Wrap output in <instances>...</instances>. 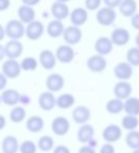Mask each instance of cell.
Returning a JSON list of instances; mask_svg holds the SVG:
<instances>
[{"label":"cell","instance_id":"41","mask_svg":"<svg viewBox=\"0 0 139 153\" xmlns=\"http://www.w3.org/2000/svg\"><path fill=\"white\" fill-rule=\"evenodd\" d=\"M53 153H71V150L65 145H58L56 147H54Z\"/></svg>","mask_w":139,"mask_h":153},{"label":"cell","instance_id":"25","mask_svg":"<svg viewBox=\"0 0 139 153\" xmlns=\"http://www.w3.org/2000/svg\"><path fill=\"white\" fill-rule=\"evenodd\" d=\"M18 17H19V20L23 24L24 23L29 24L32 21H35V12L33 10V7H30V6H27V5H21L18 8Z\"/></svg>","mask_w":139,"mask_h":153},{"label":"cell","instance_id":"35","mask_svg":"<svg viewBox=\"0 0 139 153\" xmlns=\"http://www.w3.org/2000/svg\"><path fill=\"white\" fill-rule=\"evenodd\" d=\"M127 62L132 67H139V48L133 47L127 52Z\"/></svg>","mask_w":139,"mask_h":153},{"label":"cell","instance_id":"23","mask_svg":"<svg viewBox=\"0 0 139 153\" xmlns=\"http://www.w3.org/2000/svg\"><path fill=\"white\" fill-rule=\"evenodd\" d=\"M51 13H52L53 17L55 20H63L70 15V8L67 5V3H63V2H54L51 6Z\"/></svg>","mask_w":139,"mask_h":153},{"label":"cell","instance_id":"27","mask_svg":"<svg viewBox=\"0 0 139 153\" xmlns=\"http://www.w3.org/2000/svg\"><path fill=\"white\" fill-rule=\"evenodd\" d=\"M119 12L124 17H133L137 10V3L135 0H123L118 5Z\"/></svg>","mask_w":139,"mask_h":153},{"label":"cell","instance_id":"51","mask_svg":"<svg viewBox=\"0 0 139 153\" xmlns=\"http://www.w3.org/2000/svg\"><path fill=\"white\" fill-rule=\"evenodd\" d=\"M135 43H136V45H137V48H139V32L137 33V36H136V38H135Z\"/></svg>","mask_w":139,"mask_h":153},{"label":"cell","instance_id":"34","mask_svg":"<svg viewBox=\"0 0 139 153\" xmlns=\"http://www.w3.org/2000/svg\"><path fill=\"white\" fill-rule=\"evenodd\" d=\"M125 141L128 147L131 148L132 150L139 149V131L138 130L128 131Z\"/></svg>","mask_w":139,"mask_h":153},{"label":"cell","instance_id":"8","mask_svg":"<svg viewBox=\"0 0 139 153\" xmlns=\"http://www.w3.org/2000/svg\"><path fill=\"white\" fill-rule=\"evenodd\" d=\"M4 53L8 59H17L23 53V44L20 41H8L4 46Z\"/></svg>","mask_w":139,"mask_h":153},{"label":"cell","instance_id":"2","mask_svg":"<svg viewBox=\"0 0 139 153\" xmlns=\"http://www.w3.org/2000/svg\"><path fill=\"white\" fill-rule=\"evenodd\" d=\"M123 137V128L117 124H109L103 129L102 137L106 143L113 144L118 142Z\"/></svg>","mask_w":139,"mask_h":153},{"label":"cell","instance_id":"20","mask_svg":"<svg viewBox=\"0 0 139 153\" xmlns=\"http://www.w3.org/2000/svg\"><path fill=\"white\" fill-rule=\"evenodd\" d=\"M71 22L74 26L80 27L82 26L84 23H86L87 18H88V14H87V10L83 7H76L72 10L70 14Z\"/></svg>","mask_w":139,"mask_h":153},{"label":"cell","instance_id":"55","mask_svg":"<svg viewBox=\"0 0 139 153\" xmlns=\"http://www.w3.org/2000/svg\"><path fill=\"white\" fill-rule=\"evenodd\" d=\"M0 153H2V152H0Z\"/></svg>","mask_w":139,"mask_h":153},{"label":"cell","instance_id":"50","mask_svg":"<svg viewBox=\"0 0 139 153\" xmlns=\"http://www.w3.org/2000/svg\"><path fill=\"white\" fill-rule=\"evenodd\" d=\"M4 36H5V29H4L3 25L0 24V42L3 40Z\"/></svg>","mask_w":139,"mask_h":153},{"label":"cell","instance_id":"5","mask_svg":"<svg viewBox=\"0 0 139 153\" xmlns=\"http://www.w3.org/2000/svg\"><path fill=\"white\" fill-rule=\"evenodd\" d=\"M116 19V13L113 8L102 7L97 13V21L102 26H110Z\"/></svg>","mask_w":139,"mask_h":153},{"label":"cell","instance_id":"11","mask_svg":"<svg viewBox=\"0 0 139 153\" xmlns=\"http://www.w3.org/2000/svg\"><path fill=\"white\" fill-rule=\"evenodd\" d=\"M45 31V26L40 21H32L31 23L27 24L25 27V34L31 41H36L43 36Z\"/></svg>","mask_w":139,"mask_h":153},{"label":"cell","instance_id":"26","mask_svg":"<svg viewBox=\"0 0 139 153\" xmlns=\"http://www.w3.org/2000/svg\"><path fill=\"white\" fill-rule=\"evenodd\" d=\"M124 111L126 115L139 116V98L137 97H130L124 101Z\"/></svg>","mask_w":139,"mask_h":153},{"label":"cell","instance_id":"54","mask_svg":"<svg viewBox=\"0 0 139 153\" xmlns=\"http://www.w3.org/2000/svg\"><path fill=\"white\" fill-rule=\"evenodd\" d=\"M1 103H2V102H1V97H0V104H1Z\"/></svg>","mask_w":139,"mask_h":153},{"label":"cell","instance_id":"19","mask_svg":"<svg viewBox=\"0 0 139 153\" xmlns=\"http://www.w3.org/2000/svg\"><path fill=\"white\" fill-rule=\"evenodd\" d=\"M112 49L113 44L110 38H107V36H101L95 43V50L97 51L98 54L102 55V56L110 54Z\"/></svg>","mask_w":139,"mask_h":153},{"label":"cell","instance_id":"49","mask_svg":"<svg viewBox=\"0 0 139 153\" xmlns=\"http://www.w3.org/2000/svg\"><path fill=\"white\" fill-rule=\"evenodd\" d=\"M4 57H5V53H4V46L0 44V62L3 61Z\"/></svg>","mask_w":139,"mask_h":153},{"label":"cell","instance_id":"3","mask_svg":"<svg viewBox=\"0 0 139 153\" xmlns=\"http://www.w3.org/2000/svg\"><path fill=\"white\" fill-rule=\"evenodd\" d=\"M71 128V123L69 119H67L63 116H58V117L54 118L51 123V129L52 132L57 137H63V135L68 134Z\"/></svg>","mask_w":139,"mask_h":153},{"label":"cell","instance_id":"24","mask_svg":"<svg viewBox=\"0 0 139 153\" xmlns=\"http://www.w3.org/2000/svg\"><path fill=\"white\" fill-rule=\"evenodd\" d=\"M45 121L40 116H31L26 120V129L29 132L38 133L44 129Z\"/></svg>","mask_w":139,"mask_h":153},{"label":"cell","instance_id":"17","mask_svg":"<svg viewBox=\"0 0 139 153\" xmlns=\"http://www.w3.org/2000/svg\"><path fill=\"white\" fill-rule=\"evenodd\" d=\"M55 56H56L57 61L63 62V64H70L75 57V51L72 48V46L61 45L57 48L56 52H55Z\"/></svg>","mask_w":139,"mask_h":153},{"label":"cell","instance_id":"42","mask_svg":"<svg viewBox=\"0 0 139 153\" xmlns=\"http://www.w3.org/2000/svg\"><path fill=\"white\" fill-rule=\"evenodd\" d=\"M7 85V78L2 74V72H0V92L4 91Z\"/></svg>","mask_w":139,"mask_h":153},{"label":"cell","instance_id":"33","mask_svg":"<svg viewBox=\"0 0 139 153\" xmlns=\"http://www.w3.org/2000/svg\"><path fill=\"white\" fill-rule=\"evenodd\" d=\"M138 126H139L138 117L126 115V116H124V118L121 119V128L126 129V130H128V131L136 130Z\"/></svg>","mask_w":139,"mask_h":153},{"label":"cell","instance_id":"29","mask_svg":"<svg viewBox=\"0 0 139 153\" xmlns=\"http://www.w3.org/2000/svg\"><path fill=\"white\" fill-rule=\"evenodd\" d=\"M75 104V97L74 95L70 93L59 95L56 98V106L60 109H69Z\"/></svg>","mask_w":139,"mask_h":153},{"label":"cell","instance_id":"40","mask_svg":"<svg viewBox=\"0 0 139 153\" xmlns=\"http://www.w3.org/2000/svg\"><path fill=\"white\" fill-rule=\"evenodd\" d=\"M105 5H106V7H110V8H113L114 10L115 7H117V6L121 4V2L123 1V0H103Z\"/></svg>","mask_w":139,"mask_h":153},{"label":"cell","instance_id":"30","mask_svg":"<svg viewBox=\"0 0 139 153\" xmlns=\"http://www.w3.org/2000/svg\"><path fill=\"white\" fill-rule=\"evenodd\" d=\"M38 148L42 152H49L52 151L55 147L54 139L50 135H43L38 139V144H36Z\"/></svg>","mask_w":139,"mask_h":153},{"label":"cell","instance_id":"9","mask_svg":"<svg viewBox=\"0 0 139 153\" xmlns=\"http://www.w3.org/2000/svg\"><path fill=\"white\" fill-rule=\"evenodd\" d=\"M38 106L44 111H51L55 106H56V97L54 94L49 91L43 92L38 96Z\"/></svg>","mask_w":139,"mask_h":153},{"label":"cell","instance_id":"43","mask_svg":"<svg viewBox=\"0 0 139 153\" xmlns=\"http://www.w3.org/2000/svg\"><path fill=\"white\" fill-rule=\"evenodd\" d=\"M131 24H132V26H133L134 28L139 30V13H138V14H135L131 18Z\"/></svg>","mask_w":139,"mask_h":153},{"label":"cell","instance_id":"16","mask_svg":"<svg viewBox=\"0 0 139 153\" xmlns=\"http://www.w3.org/2000/svg\"><path fill=\"white\" fill-rule=\"evenodd\" d=\"M95 137V128L93 125L88 124H83L80 125V127L77 130V140L78 142L82 144H88V142L90 140H93Z\"/></svg>","mask_w":139,"mask_h":153},{"label":"cell","instance_id":"53","mask_svg":"<svg viewBox=\"0 0 139 153\" xmlns=\"http://www.w3.org/2000/svg\"><path fill=\"white\" fill-rule=\"evenodd\" d=\"M132 153H139V149H137V150H133V152Z\"/></svg>","mask_w":139,"mask_h":153},{"label":"cell","instance_id":"36","mask_svg":"<svg viewBox=\"0 0 139 153\" xmlns=\"http://www.w3.org/2000/svg\"><path fill=\"white\" fill-rule=\"evenodd\" d=\"M38 62L36 61V59L32 56H27L25 59H22V62H20L21 70L23 71H35L38 68Z\"/></svg>","mask_w":139,"mask_h":153},{"label":"cell","instance_id":"10","mask_svg":"<svg viewBox=\"0 0 139 153\" xmlns=\"http://www.w3.org/2000/svg\"><path fill=\"white\" fill-rule=\"evenodd\" d=\"M65 85V78L63 75L58 73H52L50 74L46 79V87L47 90L51 93H57L60 92Z\"/></svg>","mask_w":139,"mask_h":153},{"label":"cell","instance_id":"6","mask_svg":"<svg viewBox=\"0 0 139 153\" xmlns=\"http://www.w3.org/2000/svg\"><path fill=\"white\" fill-rule=\"evenodd\" d=\"M91 111L85 105H78L72 111V119L76 124H86L90 120Z\"/></svg>","mask_w":139,"mask_h":153},{"label":"cell","instance_id":"12","mask_svg":"<svg viewBox=\"0 0 139 153\" xmlns=\"http://www.w3.org/2000/svg\"><path fill=\"white\" fill-rule=\"evenodd\" d=\"M132 85L128 81H118L115 83L113 88V94L115 98L119 99L121 101H125L126 99L130 98L132 94Z\"/></svg>","mask_w":139,"mask_h":153},{"label":"cell","instance_id":"28","mask_svg":"<svg viewBox=\"0 0 139 153\" xmlns=\"http://www.w3.org/2000/svg\"><path fill=\"white\" fill-rule=\"evenodd\" d=\"M65 31V26H63V23L59 20H52L47 26V32L51 38H59L60 36L63 34Z\"/></svg>","mask_w":139,"mask_h":153},{"label":"cell","instance_id":"1","mask_svg":"<svg viewBox=\"0 0 139 153\" xmlns=\"http://www.w3.org/2000/svg\"><path fill=\"white\" fill-rule=\"evenodd\" d=\"M5 36H7L10 40L19 41L25 36V26L20 20H10L6 23Z\"/></svg>","mask_w":139,"mask_h":153},{"label":"cell","instance_id":"4","mask_svg":"<svg viewBox=\"0 0 139 153\" xmlns=\"http://www.w3.org/2000/svg\"><path fill=\"white\" fill-rule=\"evenodd\" d=\"M21 66L20 62L17 59H6L5 62L2 64V74L6 77V78L15 79L17 77L20 76L21 74Z\"/></svg>","mask_w":139,"mask_h":153},{"label":"cell","instance_id":"18","mask_svg":"<svg viewBox=\"0 0 139 153\" xmlns=\"http://www.w3.org/2000/svg\"><path fill=\"white\" fill-rule=\"evenodd\" d=\"M40 64L45 70H52L57 64L55 53L49 49H45L40 54Z\"/></svg>","mask_w":139,"mask_h":153},{"label":"cell","instance_id":"37","mask_svg":"<svg viewBox=\"0 0 139 153\" xmlns=\"http://www.w3.org/2000/svg\"><path fill=\"white\" fill-rule=\"evenodd\" d=\"M38 151V146L33 141L26 140L22 142L19 147V152L20 153H36Z\"/></svg>","mask_w":139,"mask_h":153},{"label":"cell","instance_id":"32","mask_svg":"<svg viewBox=\"0 0 139 153\" xmlns=\"http://www.w3.org/2000/svg\"><path fill=\"white\" fill-rule=\"evenodd\" d=\"M26 109L24 106H14V108L10 113V119L13 123H21L26 119Z\"/></svg>","mask_w":139,"mask_h":153},{"label":"cell","instance_id":"22","mask_svg":"<svg viewBox=\"0 0 139 153\" xmlns=\"http://www.w3.org/2000/svg\"><path fill=\"white\" fill-rule=\"evenodd\" d=\"M19 147L20 143L14 135H6L1 142L2 153H17L19 152Z\"/></svg>","mask_w":139,"mask_h":153},{"label":"cell","instance_id":"7","mask_svg":"<svg viewBox=\"0 0 139 153\" xmlns=\"http://www.w3.org/2000/svg\"><path fill=\"white\" fill-rule=\"evenodd\" d=\"M113 73L119 81H128L133 75V67L127 62H118L113 69Z\"/></svg>","mask_w":139,"mask_h":153},{"label":"cell","instance_id":"15","mask_svg":"<svg viewBox=\"0 0 139 153\" xmlns=\"http://www.w3.org/2000/svg\"><path fill=\"white\" fill-rule=\"evenodd\" d=\"M110 40L113 45H116V46H125L130 41V32L126 28L117 27V28H115L114 30L112 31Z\"/></svg>","mask_w":139,"mask_h":153},{"label":"cell","instance_id":"52","mask_svg":"<svg viewBox=\"0 0 139 153\" xmlns=\"http://www.w3.org/2000/svg\"><path fill=\"white\" fill-rule=\"evenodd\" d=\"M57 2H63V3H67V2H69L70 0H56Z\"/></svg>","mask_w":139,"mask_h":153},{"label":"cell","instance_id":"48","mask_svg":"<svg viewBox=\"0 0 139 153\" xmlns=\"http://www.w3.org/2000/svg\"><path fill=\"white\" fill-rule=\"evenodd\" d=\"M5 125H6L5 117H4L3 115H0V130H2V129L5 127Z\"/></svg>","mask_w":139,"mask_h":153},{"label":"cell","instance_id":"39","mask_svg":"<svg viewBox=\"0 0 139 153\" xmlns=\"http://www.w3.org/2000/svg\"><path fill=\"white\" fill-rule=\"evenodd\" d=\"M100 153H115V148L112 144L106 143L101 146V148H100Z\"/></svg>","mask_w":139,"mask_h":153},{"label":"cell","instance_id":"38","mask_svg":"<svg viewBox=\"0 0 139 153\" xmlns=\"http://www.w3.org/2000/svg\"><path fill=\"white\" fill-rule=\"evenodd\" d=\"M102 0H85V7L88 10H96L100 7Z\"/></svg>","mask_w":139,"mask_h":153},{"label":"cell","instance_id":"46","mask_svg":"<svg viewBox=\"0 0 139 153\" xmlns=\"http://www.w3.org/2000/svg\"><path fill=\"white\" fill-rule=\"evenodd\" d=\"M10 5V0H0V12L6 10Z\"/></svg>","mask_w":139,"mask_h":153},{"label":"cell","instance_id":"45","mask_svg":"<svg viewBox=\"0 0 139 153\" xmlns=\"http://www.w3.org/2000/svg\"><path fill=\"white\" fill-rule=\"evenodd\" d=\"M31 101L30 97L28 96L27 94H21L20 96V101H19V103H22L23 105H27L29 104Z\"/></svg>","mask_w":139,"mask_h":153},{"label":"cell","instance_id":"44","mask_svg":"<svg viewBox=\"0 0 139 153\" xmlns=\"http://www.w3.org/2000/svg\"><path fill=\"white\" fill-rule=\"evenodd\" d=\"M78 153H96L95 149L89 147L88 145H83L82 147L79 148Z\"/></svg>","mask_w":139,"mask_h":153},{"label":"cell","instance_id":"14","mask_svg":"<svg viewBox=\"0 0 139 153\" xmlns=\"http://www.w3.org/2000/svg\"><path fill=\"white\" fill-rule=\"evenodd\" d=\"M63 40L65 41L67 45L73 46V45L78 44L82 39V31L77 26H69L63 31Z\"/></svg>","mask_w":139,"mask_h":153},{"label":"cell","instance_id":"47","mask_svg":"<svg viewBox=\"0 0 139 153\" xmlns=\"http://www.w3.org/2000/svg\"><path fill=\"white\" fill-rule=\"evenodd\" d=\"M22 2H23V5H27V6L32 7V6L40 3V0H22Z\"/></svg>","mask_w":139,"mask_h":153},{"label":"cell","instance_id":"31","mask_svg":"<svg viewBox=\"0 0 139 153\" xmlns=\"http://www.w3.org/2000/svg\"><path fill=\"white\" fill-rule=\"evenodd\" d=\"M106 111L111 115H118L124 111V101L117 98L110 99L106 103Z\"/></svg>","mask_w":139,"mask_h":153},{"label":"cell","instance_id":"13","mask_svg":"<svg viewBox=\"0 0 139 153\" xmlns=\"http://www.w3.org/2000/svg\"><path fill=\"white\" fill-rule=\"evenodd\" d=\"M86 66L88 70L93 73H101L106 70L107 68V61L104 56L99 54L91 55L86 62Z\"/></svg>","mask_w":139,"mask_h":153},{"label":"cell","instance_id":"21","mask_svg":"<svg viewBox=\"0 0 139 153\" xmlns=\"http://www.w3.org/2000/svg\"><path fill=\"white\" fill-rule=\"evenodd\" d=\"M20 96L21 94L15 89H5L0 95L1 102L8 106H16L20 101Z\"/></svg>","mask_w":139,"mask_h":153}]
</instances>
